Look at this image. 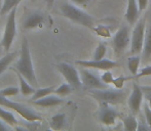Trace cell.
<instances>
[{"label":"cell","instance_id":"8992f818","mask_svg":"<svg viewBox=\"0 0 151 131\" xmlns=\"http://www.w3.org/2000/svg\"><path fill=\"white\" fill-rule=\"evenodd\" d=\"M145 19L140 20L136 24L135 28L132 33L131 37V53L132 54H139L143 51L144 40H145Z\"/></svg>","mask_w":151,"mask_h":131},{"label":"cell","instance_id":"5bb4252c","mask_svg":"<svg viewBox=\"0 0 151 131\" xmlns=\"http://www.w3.org/2000/svg\"><path fill=\"white\" fill-rule=\"evenodd\" d=\"M139 6H138L137 0H127V8L124 14V18L129 25L134 26L137 23L139 18Z\"/></svg>","mask_w":151,"mask_h":131},{"label":"cell","instance_id":"83f0119b","mask_svg":"<svg viewBox=\"0 0 151 131\" xmlns=\"http://www.w3.org/2000/svg\"><path fill=\"white\" fill-rule=\"evenodd\" d=\"M101 79L104 83L108 84V85H109V84H112L113 83V80H114L113 74H112V72L110 71V70H106V71L104 72V74H102Z\"/></svg>","mask_w":151,"mask_h":131},{"label":"cell","instance_id":"277c9868","mask_svg":"<svg viewBox=\"0 0 151 131\" xmlns=\"http://www.w3.org/2000/svg\"><path fill=\"white\" fill-rule=\"evenodd\" d=\"M0 105L14 110V112H17L19 115L22 116V117L24 118L25 120H27L28 122L42 121L41 116H39L37 113H35L33 110L29 109L26 105L17 103V101L9 100V99L7 98V96H3V95H1V94H0Z\"/></svg>","mask_w":151,"mask_h":131},{"label":"cell","instance_id":"30bf717a","mask_svg":"<svg viewBox=\"0 0 151 131\" xmlns=\"http://www.w3.org/2000/svg\"><path fill=\"white\" fill-rule=\"evenodd\" d=\"M144 91L137 83H133V90L127 98V105L129 108L134 114L139 113L140 109L143 103Z\"/></svg>","mask_w":151,"mask_h":131},{"label":"cell","instance_id":"8d00e7d4","mask_svg":"<svg viewBox=\"0 0 151 131\" xmlns=\"http://www.w3.org/2000/svg\"><path fill=\"white\" fill-rule=\"evenodd\" d=\"M146 98H147V100H148V103H149V105H150V108H151V92H150V94L147 93Z\"/></svg>","mask_w":151,"mask_h":131},{"label":"cell","instance_id":"ffe728a7","mask_svg":"<svg viewBox=\"0 0 151 131\" xmlns=\"http://www.w3.org/2000/svg\"><path fill=\"white\" fill-rule=\"evenodd\" d=\"M0 119H1L4 123L7 124V125L12 126V127H14V126L18 124V121H17L14 114H12V112H8V111H6V110L2 109L1 107H0Z\"/></svg>","mask_w":151,"mask_h":131},{"label":"cell","instance_id":"e0dca14e","mask_svg":"<svg viewBox=\"0 0 151 131\" xmlns=\"http://www.w3.org/2000/svg\"><path fill=\"white\" fill-rule=\"evenodd\" d=\"M66 123V115L65 114H57L54 117H52L50 121V128L54 130H61L64 128Z\"/></svg>","mask_w":151,"mask_h":131},{"label":"cell","instance_id":"6da1fadb","mask_svg":"<svg viewBox=\"0 0 151 131\" xmlns=\"http://www.w3.org/2000/svg\"><path fill=\"white\" fill-rule=\"evenodd\" d=\"M16 70L21 73L28 82L34 87H37V78L34 71L33 63H32V58L30 53V47H29V42L26 37L23 38L22 44H21V54L19 61L14 66Z\"/></svg>","mask_w":151,"mask_h":131},{"label":"cell","instance_id":"cb8c5ba5","mask_svg":"<svg viewBox=\"0 0 151 131\" xmlns=\"http://www.w3.org/2000/svg\"><path fill=\"white\" fill-rule=\"evenodd\" d=\"M14 56H16V52H12V53H6V56L0 58V75L12 64V61L14 60Z\"/></svg>","mask_w":151,"mask_h":131},{"label":"cell","instance_id":"7402d4cb","mask_svg":"<svg viewBox=\"0 0 151 131\" xmlns=\"http://www.w3.org/2000/svg\"><path fill=\"white\" fill-rule=\"evenodd\" d=\"M138 122L137 118L135 116H127L124 120H123V126H124V129L127 131H136L138 130Z\"/></svg>","mask_w":151,"mask_h":131},{"label":"cell","instance_id":"44dd1931","mask_svg":"<svg viewBox=\"0 0 151 131\" xmlns=\"http://www.w3.org/2000/svg\"><path fill=\"white\" fill-rule=\"evenodd\" d=\"M55 89L56 87L55 86H50V87H44V88H38V89L35 90V92L32 95V99L33 100H36V99L42 98L46 95H50L52 92H55Z\"/></svg>","mask_w":151,"mask_h":131},{"label":"cell","instance_id":"d6a6232c","mask_svg":"<svg viewBox=\"0 0 151 131\" xmlns=\"http://www.w3.org/2000/svg\"><path fill=\"white\" fill-rule=\"evenodd\" d=\"M144 131V130H151V128L149 127V125H148L147 123H143L141 124V122H139V124H138V131Z\"/></svg>","mask_w":151,"mask_h":131},{"label":"cell","instance_id":"d4e9b609","mask_svg":"<svg viewBox=\"0 0 151 131\" xmlns=\"http://www.w3.org/2000/svg\"><path fill=\"white\" fill-rule=\"evenodd\" d=\"M73 90H74V88L67 82V83L61 84L58 88H56V89H55V93L59 96H66L71 93Z\"/></svg>","mask_w":151,"mask_h":131},{"label":"cell","instance_id":"d6986e66","mask_svg":"<svg viewBox=\"0 0 151 131\" xmlns=\"http://www.w3.org/2000/svg\"><path fill=\"white\" fill-rule=\"evenodd\" d=\"M140 63H141V58L138 54H134L133 56L129 58V60H127V68H129V71L131 72V74L134 77L139 72Z\"/></svg>","mask_w":151,"mask_h":131},{"label":"cell","instance_id":"836d02e7","mask_svg":"<svg viewBox=\"0 0 151 131\" xmlns=\"http://www.w3.org/2000/svg\"><path fill=\"white\" fill-rule=\"evenodd\" d=\"M73 3H75V4H79V5H82V4H86V3H88L90 0H71Z\"/></svg>","mask_w":151,"mask_h":131},{"label":"cell","instance_id":"ba28073f","mask_svg":"<svg viewBox=\"0 0 151 131\" xmlns=\"http://www.w3.org/2000/svg\"><path fill=\"white\" fill-rule=\"evenodd\" d=\"M80 78H81L82 86L86 89H105L108 88V84L104 83L102 79L96 76L86 68L80 70Z\"/></svg>","mask_w":151,"mask_h":131},{"label":"cell","instance_id":"7c38bea8","mask_svg":"<svg viewBox=\"0 0 151 131\" xmlns=\"http://www.w3.org/2000/svg\"><path fill=\"white\" fill-rule=\"evenodd\" d=\"M118 117V113L115 109L109 107V105H103L101 112H100V121L106 126H112L116 123Z\"/></svg>","mask_w":151,"mask_h":131},{"label":"cell","instance_id":"f35d334b","mask_svg":"<svg viewBox=\"0 0 151 131\" xmlns=\"http://www.w3.org/2000/svg\"><path fill=\"white\" fill-rule=\"evenodd\" d=\"M31 1H32V2H35V1H36V0H31Z\"/></svg>","mask_w":151,"mask_h":131},{"label":"cell","instance_id":"74e56055","mask_svg":"<svg viewBox=\"0 0 151 131\" xmlns=\"http://www.w3.org/2000/svg\"><path fill=\"white\" fill-rule=\"evenodd\" d=\"M2 2H3V0H0V5H1V3H2ZM0 8H1V7H0Z\"/></svg>","mask_w":151,"mask_h":131},{"label":"cell","instance_id":"9c48e42d","mask_svg":"<svg viewBox=\"0 0 151 131\" xmlns=\"http://www.w3.org/2000/svg\"><path fill=\"white\" fill-rule=\"evenodd\" d=\"M131 44V37H129V29L127 26H122L114 35L112 40V47L115 53L119 54L125 50V48Z\"/></svg>","mask_w":151,"mask_h":131},{"label":"cell","instance_id":"7a4b0ae2","mask_svg":"<svg viewBox=\"0 0 151 131\" xmlns=\"http://www.w3.org/2000/svg\"><path fill=\"white\" fill-rule=\"evenodd\" d=\"M91 96H93L96 100L99 101L101 105H119L125 100L127 95V89L124 88H116V90L112 89H91Z\"/></svg>","mask_w":151,"mask_h":131},{"label":"cell","instance_id":"ac0fdd59","mask_svg":"<svg viewBox=\"0 0 151 131\" xmlns=\"http://www.w3.org/2000/svg\"><path fill=\"white\" fill-rule=\"evenodd\" d=\"M143 58L144 61H148L151 58V26L146 30L143 46Z\"/></svg>","mask_w":151,"mask_h":131},{"label":"cell","instance_id":"484cf974","mask_svg":"<svg viewBox=\"0 0 151 131\" xmlns=\"http://www.w3.org/2000/svg\"><path fill=\"white\" fill-rule=\"evenodd\" d=\"M106 51H107V47L104 43H99L95 50V53H93V60L95 61H100L103 60L105 58Z\"/></svg>","mask_w":151,"mask_h":131},{"label":"cell","instance_id":"5b68a950","mask_svg":"<svg viewBox=\"0 0 151 131\" xmlns=\"http://www.w3.org/2000/svg\"><path fill=\"white\" fill-rule=\"evenodd\" d=\"M16 16H17V7H14L8 12L7 21H6L3 36H2L1 45L5 52H7L10 49L12 43H14V38H16V34H17Z\"/></svg>","mask_w":151,"mask_h":131},{"label":"cell","instance_id":"4dcf8cb0","mask_svg":"<svg viewBox=\"0 0 151 131\" xmlns=\"http://www.w3.org/2000/svg\"><path fill=\"white\" fill-rule=\"evenodd\" d=\"M147 76H151V66H147V67L143 68L138 74L135 76V78H142V77H147Z\"/></svg>","mask_w":151,"mask_h":131},{"label":"cell","instance_id":"d590c367","mask_svg":"<svg viewBox=\"0 0 151 131\" xmlns=\"http://www.w3.org/2000/svg\"><path fill=\"white\" fill-rule=\"evenodd\" d=\"M55 1H56V0H45V3H46V5H47V7L52 8L55 3Z\"/></svg>","mask_w":151,"mask_h":131},{"label":"cell","instance_id":"3957f363","mask_svg":"<svg viewBox=\"0 0 151 131\" xmlns=\"http://www.w3.org/2000/svg\"><path fill=\"white\" fill-rule=\"evenodd\" d=\"M61 10L64 16L69 19L70 21L91 30H95V20L93 19V16L80 9L79 7L71 3H64L61 7Z\"/></svg>","mask_w":151,"mask_h":131},{"label":"cell","instance_id":"9a60e30c","mask_svg":"<svg viewBox=\"0 0 151 131\" xmlns=\"http://www.w3.org/2000/svg\"><path fill=\"white\" fill-rule=\"evenodd\" d=\"M63 98H61V96L59 95H46L42 98L36 99V100H33V103L36 105H39V107L42 108H52V107H57V105L63 103Z\"/></svg>","mask_w":151,"mask_h":131},{"label":"cell","instance_id":"e575fe53","mask_svg":"<svg viewBox=\"0 0 151 131\" xmlns=\"http://www.w3.org/2000/svg\"><path fill=\"white\" fill-rule=\"evenodd\" d=\"M8 129H9V128H8L7 124L2 123V121L0 120V130H8Z\"/></svg>","mask_w":151,"mask_h":131},{"label":"cell","instance_id":"603a6c76","mask_svg":"<svg viewBox=\"0 0 151 131\" xmlns=\"http://www.w3.org/2000/svg\"><path fill=\"white\" fill-rule=\"evenodd\" d=\"M21 1H22V0H3L1 8H0V9H1V11H0L1 16H4V14H6L7 12H9L12 8L17 7L18 4L20 3Z\"/></svg>","mask_w":151,"mask_h":131},{"label":"cell","instance_id":"4316f807","mask_svg":"<svg viewBox=\"0 0 151 131\" xmlns=\"http://www.w3.org/2000/svg\"><path fill=\"white\" fill-rule=\"evenodd\" d=\"M20 92V88L18 87H14V86H10V87H6L3 89H0V94L3 96H12L16 95Z\"/></svg>","mask_w":151,"mask_h":131},{"label":"cell","instance_id":"1f68e13d","mask_svg":"<svg viewBox=\"0 0 151 131\" xmlns=\"http://www.w3.org/2000/svg\"><path fill=\"white\" fill-rule=\"evenodd\" d=\"M137 2H138V6H139L140 12H142L147 8L149 0H137Z\"/></svg>","mask_w":151,"mask_h":131},{"label":"cell","instance_id":"52a82bcc","mask_svg":"<svg viewBox=\"0 0 151 131\" xmlns=\"http://www.w3.org/2000/svg\"><path fill=\"white\" fill-rule=\"evenodd\" d=\"M59 72L64 76V78L66 79V81L72 86L75 90H79L82 87V82L80 75L78 73V71L70 64L67 63H60L58 66Z\"/></svg>","mask_w":151,"mask_h":131},{"label":"cell","instance_id":"8fae6325","mask_svg":"<svg viewBox=\"0 0 151 131\" xmlns=\"http://www.w3.org/2000/svg\"><path fill=\"white\" fill-rule=\"evenodd\" d=\"M75 64L77 66H80L82 68H86V69H97L102 70V71H106V70H111L115 68L118 64L114 61L107 60V58H103L100 61H76Z\"/></svg>","mask_w":151,"mask_h":131},{"label":"cell","instance_id":"2e32d148","mask_svg":"<svg viewBox=\"0 0 151 131\" xmlns=\"http://www.w3.org/2000/svg\"><path fill=\"white\" fill-rule=\"evenodd\" d=\"M18 77L19 81H20V92L25 96L28 95H33V93L35 92V87L32 86L30 83L28 82V80L24 77L21 73L18 72Z\"/></svg>","mask_w":151,"mask_h":131},{"label":"cell","instance_id":"f1b7e54d","mask_svg":"<svg viewBox=\"0 0 151 131\" xmlns=\"http://www.w3.org/2000/svg\"><path fill=\"white\" fill-rule=\"evenodd\" d=\"M127 79H129V78L124 77V76H119V77H117V78H114L113 83L112 84H113L115 88L120 89V88L124 87V84H125V82H127Z\"/></svg>","mask_w":151,"mask_h":131},{"label":"cell","instance_id":"4fadbf2b","mask_svg":"<svg viewBox=\"0 0 151 131\" xmlns=\"http://www.w3.org/2000/svg\"><path fill=\"white\" fill-rule=\"evenodd\" d=\"M44 22V16L43 14L39 11L32 12L29 14L26 19H25L24 23H23V28L25 30H30V29L37 28L39 26H42Z\"/></svg>","mask_w":151,"mask_h":131},{"label":"cell","instance_id":"f546056e","mask_svg":"<svg viewBox=\"0 0 151 131\" xmlns=\"http://www.w3.org/2000/svg\"><path fill=\"white\" fill-rule=\"evenodd\" d=\"M143 109H144V115H145L146 123H147L148 125H149V127L151 128V108L149 105L144 103Z\"/></svg>","mask_w":151,"mask_h":131}]
</instances>
